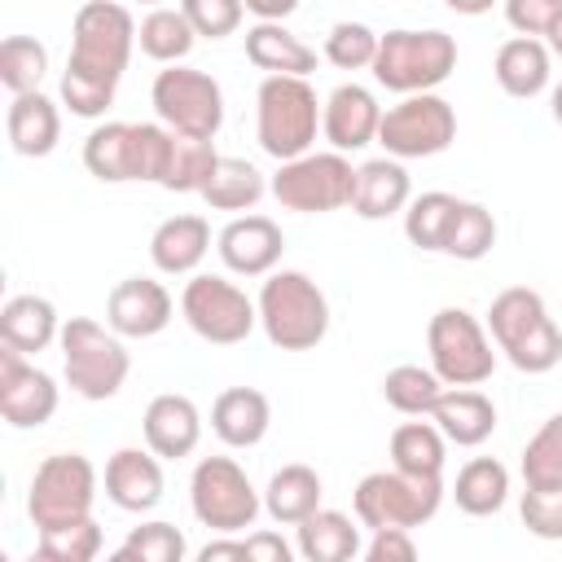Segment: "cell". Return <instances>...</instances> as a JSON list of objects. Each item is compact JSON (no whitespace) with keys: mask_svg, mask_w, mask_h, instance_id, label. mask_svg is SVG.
Segmentation results:
<instances>
[{"mask_svg":"<svg viewBox=\"0 0 562 562\" xmlns=\"http://www.w3.org/2000/svg\"><path fill=\"white\" fill-rule=\"evenodd\" d=\"M136 48V22L119 0H88L70 22V57L61 70V101L79 119H101Z\"/></svg>","mask_w":562,"mask_h":562,"instance_id":"1","label":"cell"},{"mask_svg":"<svg viewBox=\"0 0 562 562\" xmlns=\"http://www.w3.org/2000/svg\"><path fill=\"white\" fill-rule=\"evenodd\" d=\"M487 334L518 373H549L562 360V329L553 325L544 299L527 285H509L492 299Z\"/></svg>","mask_w":562,"mask_h":562,"instance_id":"2","label":"cell"},{"mask_svg":"<svg viewBox=\"0 0 562 562\" xmlns=\"http://www.w3.org/2000/svg\"><path fill=\"white\" fill-rule=\"evenodd\" d=\"M255 303H259V325L268 342L281 351H312L329 334V299L299 268L268 272Z\"/></svg>","mask_w":562,"mask_h":562,"instance_id":"3","label":"cell"},{"mask_svg":"<svg viewBox=\"0 0 562 562\" xmlns=\"http://www.w3.org/2000/svg\"><path fill=\"white\" fill-rule=\"evenodd\" d=\"M321 132V101L303 75H268L255 92V136L259 149L277 162H290L312 149Z\"/></svg>","mask_w":562,"mask_h":562,"instance_id":"4","label":"cell"},{"mask_svg":"<svg viewBox=\"0 0 562 562\" xmlns=\"http://www.w3.org/2000/svg\"><path fill=\"white\" fill-rule=\"evenodd\" d=\"M171 127L167 123H101L83 140V167L101 184H127L149 180L158 184L171 154Z\"/></svg>","mask_w":562,"mask_h":562,"instance_id":"5","label":"cell"},{"mask_svg":"<svg viewBox=\"0 0 562 562\" xmlns=\"http://www.w3.org/2000/svg\"><path fill=\"white\" fill-rule=\"evenodd\" d=\"M61 342V364H66V386L92 404L114 400L132 373V356L123 347V334L110 325H97L88 316H70L57 334Z\"/></svg>","mask_w":562,"mask_h":562,"instance_id":"6","label":"cell"},{"mask_svg":"<svg viewBox=\"0 0 562 562\" xmlns=\"http://www.w3.org/2000/svg\"><path fill=\"white\" fill-rule=\"evenodd\" d=\"M373 79L386 92H435L452 70H457V40L448 31H386L378 40V57H373Z\"/></svg>","mask_w":562,"mask_h":562,"instance_id":"7","label":"cell"},{"mask_svg":"<svg viewBox=\"0 0 562 562\" xmlns=\"http://www.w3.org/2000/svg\"><path fill=\"white\" fill-rule=\"evenodd\" d=\"M443 505V479L430 474H408V470H373L356 483L351 509L356 522L378 531V527H422L439 514Z\"/></svg>","mask_w":562,"mask_h":562,"instance_id":"8","label":"cell"},{"mask_svg":"<svg viewBox=\"0 0 562 562\" xmlns=\"http://www.w3.org/2000/svg\"><path fill=\"white\" fill-rule=\"evenodd\" d=\"M189 509L202 527H211L220 536H237V531L255 527L263 496L255 492L250 474L233 457H202L189 479Z\"/></svg>","mask_w":562,"mask_h":562,"instance_id":"9","label":"cell"},{"mask_svg":"<svg viewBox=\"0 0 562 562\" xmlns=\"http://www.w3.org/2000/svg\"><path fill=\"white\" fill-rule=\"evenodd\" d=\"M268 193L299 215H329L351 206L356 193V167L347 162V154L329 149V154H299L290 162L277 167V176L268 180Z\"/></svg>","mask_w":562,"mask_h":562,"instance_id":"10","label":"cell"},{"mask_svg":"<svg viewBox=\"0 0 562 562\" xmlns=\"http://www.w3.org/2000/svg\"><path fill=\"white\" fill-rule=\"evenodd\" d=\"M97 501V470L83 452H53L35 465L31 492H26V514L40 531L79 522L92 514Z\"/></svg>","mask_w":562,"mask_h":562,"instance_id":"11","label":"cell"},{"mask_svg":"<svg viewBox=\"0 0 562 562\" xmlns=\"http://www.w3.org/2000/svg\"><path fill=\"white\" fill-rule=\"evenodd\" d=\"M426 351L430 369L443 378V386H479L496 369V351L479 316L465 307H439L426 325Z\"/></svg>","mask_w":562,"mask_h":562,"instance_id":"12","label":"cell"},{"mask_svg":"<svg viewBox=\"0 0 562 562\" xmlns=\"http://www.w3.org/2000/svg\"><path fill=\"white\" fill-rule=\"evenodd\" d=\"M149 101H154L158 123H167L180 136L215 140V132L224 127V92L206 70H193V66H180V61L158 70L154 88H149Z\"/></svg>","mask_w":562,"mask_h":562,"instance_id":"13","label":"cell"},{"mask_svg":"<svg viewBox=\"0 0 562 562\" xmlns=\"http://www.w3.org/2000/svg\"><path fill=\"white\" fill-rule=\"evenodd\" d=\"M180 316L202 342L233 347V342H246L250 329L259 325V303H250L246 290H237L228 277L193 272L180 294Z\"/></svg>","mask_w":562,"mask_h":562,"instance_id":"14","label":"cell"},{"mask_svg":"<svg viewBox=\"0 0 562 562\" xmlns=\"http://www.w3.org/2000/svg\"><path fill=\"white\" fill-rule=\"evenodd\" d=\"M457 140V110L439 92H408L400 105L382 110L378 145L391 158H435Z\"/></svg>","mask_w":562,"mask_h":562,"instance_id":"15","label":"cell"},{"mask_svg":"<svg viewBox=\"0 0 562 562\" xmlns=\"http://www.w3.org/2000/svg\"><path fill=\"white\" fill-rule=\"evenodd\" d=\"M0 413L18 430H35L57 413V382L13 347H0Z\"/></svg>","mask_w":562,"mask_h":562,"instance_id":"16","label":"cell"},{"mask_svg":"<svg viewBox=\"0 0 562 562\" xmlns=\"http://www.w3.org/2000/svg\"><path fill=\"white\" fill-rule=\"evenodd\" d=\"M176 303L154 277H123L105 299V325L123 338H154L171 325Z\"/></svg>","mask_w":562,"mask_h":562,"instance_id":"17","label":"cell"},{"mask_svg":"<svg viewBox=\"0 0 562 562\" xmlns=\"http://www.w3.org/2000/svg\"><path fill=\"white\" fill-rule=\"evenodd\" d=\"M215 250H220L228 272H237V277H268L281 263L285 233L268 215H237V220H228L220 228Z\"/></svg>","mask_w":562,"mask_h":562,"instance_id":"18","label":"cell"},{"mask_svg":"<svg viewBox=\"0 0 562 562\" xmlns=\"http://www.w3.org/2000/svg\"><path fill=\"white\" fill-rule=\"evenodd\" d=\"M378 127H382V105L364 83H338L321 105V132L338 154L373 145Z\"/></svg>","mask_w":562,"mask_h":562,"instance_id":"19","label":"cell"},{"mask_svg":"<svg viewBox=\"0 0 562 562\" xmlns=\"http://www.w3.org/2000/svg\"><path fill=\"white\" fill-rule=\"evenodd\" d=\"M140 430H145V448H154L162 461H180L202 439V413L189 395L162 391V395L149 400V408L140 417Z\"/></svg>","mask_w":562,"mask_h":562,"instance_id":"20","label":"cell"},{"mask_svg":"<svg viewBox=\"0 0 562 562\" xmlns=\"http://www.w3.org/2000/svg\"><path fill=\"white\" fill-rule=\"evenodd\" d=\"M162 487V457L154 448H119L105 461V496L127 514H149Z\"/></svg>","mask_w":562,"mask_h":562,"instance_id":"21","label":"cell"},{"mask_svg":"<svg viewBox=\"0 0 562 562\" xmlns=\"http://www.w3.org/2000/svg\"><path fill=\"white\" fill-rule=\"evenodd\" d=\"M413 202V180L404 171L400 158H369L356 167V193H351V211L360 220H386L400 215Z\"/></svg>","mask_w":562,"mask_h":562,"instance_id":"22","label":"cell"},{"mask_svg":"<svg viewBox=\"0 0 562 562\" xmlns=\"http://www.w3.org/2000/svg\"><path fill=\"white\" fill-rule=\"evenodd\" d=\"M268 426H272V404L255 386H228L211 404V430L228 448H255V443H263Z\"/></svg>","mask_w":562,"mask_h":562,"instance_id":"23","label":"cell"},{"mask_svg":"<svg viewBox=\"0 0 562 562\" xmlns=\"http://www.w3.org/2000/svg\"><path fill=\"white\" fill-rule=\"evenodd\" d=\"M430 422L443 430L448 443L479 448L496 430V404L483 391H474V386H448L439 395V404L430 408Z\"/></svg>","mask_w":562,"mask_h":562,"instance_id":"24","label":"cell"},{"mask_svg":"<svg viewBox=\"0 0 562 562\" xmlns=\"http://www.w3.org/2000/svg\"><path fill=\"white\" fill-rule=\"evenodd\" d=\"M211 250V224L202 215H171L149 237V259L167 277H189Z\"/></svg>","mask_w":562,"mask_h":562,"instance_id":"25","label":"cell"},{"mask_svg":"<svg viewBox=\"0 0 562 562\" xmlns=\"http://www.w3.org/2000/svg\"><path fill=\"white\" fill-rule=\"evenodd\" d=\"M492 75L501 83L505 97L514 101H531L549 88V44H540L536 35H514L496 48Z\"/></svg>","mask_w":562,"mask_h":562,"instance_id":"26","label":"cell"},{"mask_svg":"<svg viewBox=\"0 0 562 562\" xmlns=\"http://www.w3.org/2000/svg\"><path fill=\"white\" fill-rule=\"evenodd\" d=\"M4 127H9V145H13V154H22V158H44V154H53L57 140H61V114H57V101L44 97L40 88H35V92H22V97H13Z\"/></svg>","mask_w":562,"mask_h":562,"instance_id":"27","label":"cell"},{"mask_svg":"<svg viewBox=\"0 0 562 562\" xmlns=\"http://www.w3.org/2000/svg\"><path fill=\"white\" fill-rule=\"evenodd\" d=\"M57 334H61L57 307L44 294H13L0 307V342L22 356H40Z\"/></svg>","mask_w":562,"mask_h":562,"instance_id":"28","label":"cell"},{"mask_svg":"<svg viewBox=\"0 0 562 562\" xmlns=\"http://www.w3.org/2000/svg\"><path fill=\"white\" fill-rule=\"evenodd\" d=\"M246 61L268 75H303L307 79L316 70V48H307L281 22H255L246 31Z\"/></svg>","mask_w":562,"mask_h":562,"instance_id":"29","label":"cell"},{"mask_svg":"<svg viewBox=\"0 0 562 562\" xmlns=\"http://www.w3.org/2000/svg\"><path fill=\"white\" fill-rule=\"evenodd\" d=\"M321 496H325L321 474H316L312 465H303V461H290V465H281V470L268 479V487H263V509H268L272 522L299 527L307 514L321 509Z\"/></svg>","mask_w":562,"mask_h":562,"instance_id":"30","label":"cell"},{"mask_svg":"<svg viewBox=\"0 0 562 562\" xmlns=\"http://www.w3.org/2000/svg\"><path fill=\"white\" fill-rule=\"evenodd\" d=\"M294 549L307 558V562H347L356 553H364L360 544V527L338 514V509H316L299 522V536H294Z\"/></svg>","mask_w":562,"mask_h":562,"instance_id":"31","label":"cell"},{"mask_svg":"<svg viewBox=\"0 0 562 562\" xmlns=\"http://www.w3.org/2000/svg\"><path fill=\"white\" fill-rule=\"evenodd\" d=\"M136 44H140V53H145L149 61L176 66V61H184V57L193 53L198 31H193V22L184 18V9L154 4V9L140 18V26H136Z\"/></svg>","mask_w":562,"mask_h":562,"instance_id":"32","label":"cell"},{"mask_svg":"<svg viewBox=\"0 0 562 562\" xmlns=\"http://www.w3.org/2000/svg\"><path fill=\"white\" fill-rule=\"evenodd\" d=\"M509 496V470L496 461V457H474L457 470V483H452V501L461 514L470 518H487L505 505Z\"/></svg>","mask_w":562,"mask_h":562,"instance_id":"33","label":"cell"},{"mask_svg":"<svg viewBox=\"0 0 562 562\" xmlns=\"http://www.w3.org/2000/svg\"><path fill=\"white\" fill-rule=\"evenodd\" d=\"M224 154H215V140L206 136H171V154H167V171L158 180V189L167 193H202L206 180L215 176Z\"/></svg>","mask_w":562,"mask_h":562,"instance_id":"34","label":"cell"},{"mask_svg":"<svg viewBox=\"0 0 562 562\" xmlns=\"http://www.w3.org/2000/svg\"><path fill=\"white\" fill-rule=\"evenodd\" d=\"M391 461L408 474H430L443 479V461H448V439L435 422H404L391 430Z\"/></svg>","mask_w":562,"mask_h":562,"instance_id":"35","label":"cell"},{"mask_svg":"<svg viewBox=\"0 0 562 562\" xmlns=\"http://www.w3.org/2000/svg\"><path fill=\"white\" fill-rule=\"evenodd\" d=\"M263 193H268V180H263V171L255 162H246V158H220L215 176L202 189V202L215 206V211H250Z\"/></svg>","mask_w":562,"mask_h":562,"instance_id":"36","label":"cell"},{"mask_svg":"<svg viewBox=\"0 0 562 562\" xmlns=\"http://www.w3.org/2000/svg\"><path fill=\"white\" fill-rule=\"evenodd\" d=\"M461 211V198L443 193V189H430V193H417L408 206H404V237L417 246V250H439L443 255V241H448V228Z\"/></svg>","mask_w":562,"mask_h":562,"instance_id":"37","label":"cell"},{"mask_svg":"<svg viewBox=\"0 0 562 562\" xmlns=\"http://www.w3.org/2000/svg\"><path fill=\"white\" fill-rule=\"evenodd\" d=\"M439 395H443V378L422 364H395L382 378V400L404 417H430Z\"/></svg>","mask_w":562,"mask_h":562,"instance_id":"38","label":"cell"},{"mask_svg":"<svg viewBox=\"0 0 562 562\" xmlns=\"http://www.w3.org/2000/svg\"><path fill=\"white\" fill-rule=\"evenodd\" d=\"M522 483L540 492H562V413H553L522 448Z\"/></svg>","mask_w":562,"mask_h":562,"instance_id":"39","label":"cell"},{"mask_svg":"<svg viewBox=\"0 0 562 562\" xmlns=\"http://www.w3.org/2000/svg\"><path fill=\"white\" fill-rule=\"evenodd\" d=\"M48 70V48L35 40V35H9L0 44V83L22 97V92H35L40 79Z\"/></svg>","mask_w":562,"mask_h":562,"instance_id":"40","label":"cell"},{"mask_svg":"<svg viewBox=\"0 0 562 562\" xmlns=\"http://www.w3.org/2000/svg\"><path fill=\"white\" fill-rule=\"evenodd\" d=\"M492 246H496V220H492V211H487L483 202H461V211H457V220H452V228H448L443 255L474 263V259H483Z\"/></svg>","mask_w":562,"mask_h":562,"instance_id":"41","label":"cell"},{"mask_svg":"<svg viewBox=\"0 0 562 562\" xmlns=\"http://www.w3.org/2000/svg\"><path fill=\"white\" fill-rule=\"evenodd\" d=\"M189 553L184 531L171 522H140L127 531V540L114 549L119 562H180Z\"/></svg>","mask_w":562,"mask_h":562,"instance_id":"42","label":"cell"},{"mask_svg":"<svg viewBox=\"0 0 562 562\" xmlns=\"http://www.w3.org/2000/svg\"><path fill=\"white\" fill-rule=\"evenodd\" d=\"M35 553H40L44 562H92V558L101 553V527H97V518L88 514V518H79V522L40 531Z\"/></svg>","mask_w":562,"mask_h":562,"instance_id":"43","label":"cell"},{"mask_svg":"<svg viewBox=\"0 0 562 562\" xmlns=\"http://www.w3.org/2000/svg\"><path fill=\"white\" fill-rule=\"evenodd\" d=\"M378 31H369L364 22H334L329 35H325V57L338 66V70H364L373 66L378 57Z\"/></svg>","mask_w":562,"mask_h":562,"instance_id":"44","label":"cell"},{"mask_svg":"<svg viewBox=\"0 0 562 562\" xmlns=\"http://www.w3.org/2000/svg\"><path fill=\"white\" fill-rule=\"evenodd\" d=\"M184 18L193 22L198 35L206 40H224L241 26V13H246V0H180Z\"/></svg>","mask_w":562,"mask_h":562,"instance_id":"45","label":"cell"},{"mask_svg":"<svg viewBox=\"0 0 562 562\" xmlns=\"http://www.w3.org/2000/svg\"><path fill=\"white\" fill-rule=\"evenodd\" d=\"M518 514H522V527L540 540H562V492H540V487H527L522 501H518Z\"/></svg>","mask_w":562,"mask_h":562,"instance_id":"46","label":"cell"},{"mask_svg":"<svg viewBox=\"0 0 562 562\" xmlns=\"http://www.w3.org/2000/svg\"><path fill=\"white\" fill-rule=\"evenodd\" d=\"M558 18H562V0H505V22L518 35H549Z\"/></svg>","mask_w":562,"mask_h":562,"instance_id":"47","label":"cell"},{"mask_svg":"<svg viewBox=\"0 0 562 562\" xmlns=\"http://www.w3.org/2000/svg\"><path fill=\"white\" fill-rule=\"evenodd\" d=\"M369 562H413L417 558V540L408 527H378L373 540L364 544Z\"/></svg>","mask_w":562,"mask_h":562,"instance_id":"48","label":"cell"},{"mask_svg":"<svg viewBox=\"0 0 562 562\" xmlns=\"http://www.w3.org/2000/svg\"><path fill=\"white\" fill-rule=\"evenodd\" d=\"M294 549L277 536V531H255L246 536V562H290Z\"/></svg>","mask_w":562,"mask_h":562,"instance_id":"49","label":"cell"},{"mask_svg":"<svg viewBox=\"0 0 562 562\" xmlns=\"http://www.w3.org/2000/svg\"><path fill=\"white\" fill-rule=\"evenodd\" d=\"M198 558H202V562H220V558H241V562H246V540H233V536L211 540V544L198 549Z\"/></svg>","mask_w":562,"mask_h":562,"instance_id":"50","label":"cell"},{"mask_svg":"<svg viewBox=\"0 0 562 562\" xmlns=\"http://www.w3.org/2000/svg\"><path fill=\"white\" fill-rule=\"evenodd\" d=\"M246 9L259 18V22H281L299 9V0H246Z\"/></svg>","mask_w":562,"mask_h":562,"instance_id":"51","label":"cell"},{"mask_svg":"<svg viewBox=\"0 0 562 562\" xmlns=\"http://www.w3.org/2000/svg\"><path fill=\"white\" fill-rule=\"evenodd\" d=\"M452 13H465V18H479V13H487L496 0H443Z\"/></svg>","mask_w":562,"mask_h":562,"instance_id":"52","label":"cell"},{"mask_svg":"<svg viewBox=\"0 0 562 562\" xmlns=\"http://www.w3.org/2000/svg\"><path fill=\"white\" fill-rule=\"evenodd\" d=\"M544 40H549V53H558V57H562V18L549 26V35H544Z\"/></svg>","mask_w":562,"mask_h":562,"instance_id":"53","label":"cell"},{"mask_svg":"<svg viewBox=\"0 0 562 562\" xmlns=\"http://www.w3.org/2000/svg\"><path fill=\"white\" fill-rule=\"evenodd\" d=\"M549 110H553V123L562 127V83L553 88V97H549Z\"/></svg>","mask_w":562,"mask_h":562,"instance_id":"54","label":"cell"},{"mask_svg":"<svg viewBox=\"0 0 562 562\" xmlns=\"http://www.w3.org/2000/svg\"><path fill=\"white\" fill-rule=\"evenodd\" d=\"M140 4H162V0H140Z\"/></svg>","mask_w":562,"mask_h":562,"instance_id":"55","label":"cell"}]
</instances>
